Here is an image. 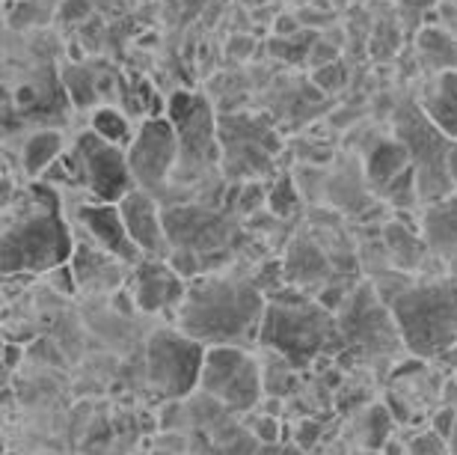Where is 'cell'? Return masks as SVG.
Here are the masks:
<instances>
[{
	"mask_svg": "<svg viewBox=\"0 0 457 455\" xmlns=\"http://www.w3.org/2000/svg\"><path fill=\"white\" fill-rule=\"evenodd\" d=\"M170 248L196 253L203 262V274H214L232 257V241L237 223L232 215L214 212L212 206H170L163 208Z\"/></svg>",
	"mask_w": 457,
	"mask_h": 455,
	"instance_id": "obj_8",
	"label": "cell"
},
{
	"mask_svg": "<svg viewBox=\"0 0 457 455\" xmlns=\"http://www.w3.org/2000/svg\"><path fill=\"white\" fill-rule=\"evenodd\" d=\"M449 173H452V179L457 185V140L452 143V149H449Z\"/></svg>",
	"mask_w": 457,
	"mask_h": 455,
	"instance_id": "obj_32",
	"label": "cell"
},
{
	"mask_svg": "<svg viewBox=\"0 0 457 455\" xmlns=\"http://www.w3.org/2000/svg\"><path fill=\"white\" fill-rule=\"evenodd\" d=\"M443 360H445V363H452V367H454V381H457V349H452Z\"/></svg>",
	"mask_w": 457,
	"mask_h": 455,
	"instance_id": "obj_33",
	"label": "cell"
},
{
	"mask_svg": "<svg viewBox=\"0 0 457 455\" xmlns=\"http://www.w3.org/2000/svg\"><path fill=\"white\" fill-rule=\"evenodd\" d=\"M407 452L410 455H452V443L436 429H425V432H416L413 438L407 441Z\"/></svg>",
	"mask_w": 457,
	"mask_h": 455,
	"instance_id": "obj_24",
	"label": "cell"
},
{
	"mask_svg": "<svg viewBox=\"0 0 457 455\" xmlns=\"http://www.w3.org/2000/svg\"><path fill=\"white\" fill-rule=\"evenodd\" d=\"M125 268H134L128 262L116 259L113 253L89 239V241H75V253H71V271H75L78 289L87 292H111V289L122 286Z\"/></svg>",
	"mask_w": 457,
	"mask_h": 455,
	"instance_id": "obj_15",
	"label": "cell"
},
{
	"mask_svg": "<svg viewBox=\"0 0 457 455\" xmlns=\"http://www.w3.org/2000/svg\"><path fill=\"white\" fill-rule=\"evenodd\" d=\"M268 295L253 277L203 274L187 280V295L176 313V327L205 345H241L259 342Z\"/></svg>",
	"mask_w": 457,
	"mask_h": 455,
	"instance_id": "obj_1",
	"label": "cell"
},
{
	"mask_svg": "<svg viewBox=\"0 0 457 455\" xmlns=\"http://www.w3.org/2000/svg\"><path fill=\"white\" fill-rule=\"evenodd\" d=\"M259 342L273 354H282L295 369L309 367L321 354L345 349L342 324L336 322L333 309L321 301H309L295 286L268 295Z\"/></svg>",
	"mask_w": 457,
	"mask_h": 455,
	"instance_id": "obj_3",
	"label": "cell"
},
{
	"mask_svg": "<svg viewBox=\"0 0 457 455\" xmlns=\"http://www.w3.org/2000/svg\"><path fill=\"white\" fill-rule=\"evenodd\" d=\"M398 140L404 143L410 152V164L419 179V197L422 203H440L449 194H454L457 185L449 173V149L452 138L436 129L428 120L419 105H410L398 114Z\"/></svg>",
	"mask_w": 457,
	"mask_h": 455,
	"instance_id": "obj_7",
	"label": "cell"
},
{
	"mask_svg": "<svg viewBox=\"0 0 457 455\" xmlns=\"http://www.w3.org/2000/svg\"><path fill=\"white\" fill-rule=\"evenodd\" d=\"M241 190V203H237V212L241 215H253L255 208H259L264 199H268V190H264L259 181H250V185H244V188H237Z\"/></svg>",
	"mask_w": 457,
	"mask_h": 455,
	"instance_id": "obj_26",
	"label": "cell"
},
{
	"mask_svg": "<svg viewBox=\"0 0 457 455\" xmlns=\"http://www.w3.org/2000/svg\"><path fill=\"white\" fill-rule=\"evenodd\" d=\"M62 147H66V140L54 129H42L30 134L21 143V173L27 179H42L62 158V152H66Z\"/></svg>",
	"mask_w": 457,
	"mask_h": 455,
	"instance_id": "obj_19",
	"label": "cell"
},
{
	"mask_svg": "<svg viewBox=\"0 0 457 455\" xmlns=\"http://www.w3.org/2000/svg\"><path fill=\"white\" fill-rule=\"evenodd\" d=\"M199 390L232 414L255 411L264 396V369L241 345H208Z\"/></svg>",
	"mask_w": 457,
	"mask_h": 455,
	"instance_id": "obj_9",
	"label": "cell"
},
{
	"mask_svg": "<svg viewBox=\"0 0 457 455\" xmlns=\"http://www.w3.org/2000/svg\"><path fill=\"white\" fill-rule=\"evenodd\" d=\"M71 253H75V239L51 181L27 185L21 199H9L4 235H0V265L6 277L51 274L54 268L71 262Z\"/></svg>",
	"mask_w": 457,
	"mask_h": 455,
	"instance_id": "obj_2",
	"label": "cell"
},
{
	"mask_svg": "<svg viewBox=\"0 0 457 455\" xmlns=\"http://www.w3.org/2000/svg\"><path fill=\"white\" fill-rule=\"evenodd\" d=\"M386 304L398 324L401 342L413 358H445L457 349V274L401 286Z\"/></svg>",
	"mask_w": 457,
	"mask_h": 455,
	"instance_id": "obj_4",
	"label": "cell"
},
{
	"mask_svg": "<svg viewBox=\"0 0 457 455\" xmlns=\"http://www.w3.org/2000/svg\"><path fill=\"white\" fill-rule=\"evenodd\" d=\"M345 80H347V72L342 66V60L330 63V66L315 69V84L321 87V89H327V93H336V89H342Z\"/></svg>",
	"mask_w": 457,
	"mask_h": 455,
	"instance_id": "obj_25",
	"label": "cell"
},
{
	"mask_svg": "<svg viewBox=\"0 0 457 455\" xmlns=\"http://www.w3.org/2000/svg\"><path fill=\"white\" fill-rule=\"evenodd\" d=\"M383 197H386V203H392L395 208H410V206H416V199H422L419 197V179H416V170H413V164L404 170V173H398L395 179L389 181L386 188L380 190Z\"/></svg>",
	"mask_w": 457,
	"mask_h": 455,
	"instance_id": "obj_22",
	"label": "cell"
},
{
	"mask_svg": "<svg viewBox=\"0 0 457 455\" xmlns=\"http://www.w3.org/2000/svg\"><path fill=\"white\" fill-rule=\"evenodd\" d=\"M282 274H286V286H315L327 280V257L315 241L295 239L288 248V257L282 259Z\"/></svg>",
	"mask_w": 457,
	"mask_h": 455,
	"instance_id": "obj_18",
	"label": "cell"
},
{
	"mask_svg": "<svg viewBox=\"0 0 457 455\" xmlns=\"http://www.w3.org/2000/svg\"><path fill=\"white\" fill-rule=\"evenodd\" d=\"M407 167H410V152L398 138H380L374 143V149L369 152V161H365L369 181L380 190Z\"/></svg>",
	"mask_w": 457,
	"mask_h": 455,
	"instance_id": "obj_20",
	"label": "cell"
},
{
	"mask_svg": "<svg viewBox=\"0 0 457 455\" xmlns=\"http://www.w3.org/2000/svg\"><path fill=\"white\" fill-rule=\"evenodd\" d=\"M419 107L445 138L457 140V69H445L428 80L419 96Z\"/></svg>",
	"mask_w": 457,
	"mask_h": 455,
	"instance_id": "obj_17",
	"label": "cell"
},
{
	"mask_svg": "<svg viewBox=\"0 0 457 455\" xmlns=\"http://www.w3.org/2000/svg\"><path fill=\"white\" fill-rule=\"evenodd\" d=\"M268 206H270V212L277 217L295 215V208L300 206V190L295 185V179H291V176L277 179V185L268 190Z\"/></svg>",
	"mask_w": 457,
	"mask_h": 455,
	"instance_id": "obj_23",
	"label": "cell"
},
{
	"mask_svg": "<svg viewBox=\"0 0 457 455\" xmlns=\"http://www.w3.org/2000/svg\"><path fill=\"white\" fill-rule=\"evenodd\" d=\"M255 434H259V441L273 443V441H277V423L268 420V417H262V420L255 423Z\"/></svg>",
	"mask_w": 457,
	"mask_h": 455,
	"instance_id": "obj_31",
	"label": "cell"
},
{
	"mask_svg": "<svg viewBox=\"0 0 457 455\" xmlns=\"http://www.w3.org/2000/svg\"><path fill=\"white\" fill-rule=\"evenodd\" d=\"M428 248L445 268L457 274V190L440 203H431L422 217Z\"/></svg>",
	"mask_w": 457,
	"mask_h": 455,
	"instance_id": "obj_16",
	"label": "cell"
},
{
	"mask_svg": "<svg viewBox=\"0 0 457 455\" xmlns=\"http://www.w3.org/2000/svg\"><path fill=\"white\" fill-rule=\"evenodd\" d=\"M339 60V48L327 45L324 39H315L309 45V66L312 69H321V66H330V63Z\"/></svg>",
	"mask_w": 457,
	"mask_h": 455,
	"instance_id": "obj_27",
	"label": "cell"
},
{
	"mask_svg": "<svg viewBox=\"0 0 457 455\" xmlns=\"http://www.w3.org/2000/svg\"><path fill=\"white\" fill-rule=\"evenodd\" d=\"M75 221L80 230L87 232V239H93L98 248L113 253L116 259L128 262V265H137V262L143 259L140 248H137L134 239L128 235V226L122 221V212H119V203H98V199L80 203L75 208Z\"/></svg>",
	"mask_w": 457,
	"mask_h": 455,
	"instance_id": "obj_14",
	"label": "cell"
},
{
	"mask_svg": "<svg viewBox=\"0 0 457 455\" xmlns=\"http://www.w3.org/2000/svg\"><path fill=\"white\" fill-rule=\"evenodd\" d=\"M71 152L78 158L84 190L98 203H119L137 188L131 164H128V149L98 138L93 129L80 134Z\"/></svg>",
	"mask_w": 457,
	"mask_h": 455,
	"instance_id": "obj_10",
	"label": "cell"
},
{
	"mask_svg": "<svg viewBox=\"0 0 457 455\" xmlns=\"http://www.w3.org/2000/svg\"><path fill=\"white\" fill-rule=\"evenodd\" d=\"M187 295V280L170 259L143 257L131 268V298L143 313H179Z\"/></svg>",
	"mask_w": 457,
	"mask_h": 455,
	"instance_id": "obj_12",
	"label": "cell"
},
{
	"mask_svg": "<svg viewBox=\"0 0 457 455\" xmlns=\"http://www.w3.org/2000/svg\"><path fill=\"white\" fill-rule=\"evenodd\" d=\"M454 423H457V405H443L440 411L434 414L431 420V429H436L443 434V438H452L454 432Z\"/></svg>",
	"mask_w": 457,
	"mask_h": 455,
	"instance_id": "obj_28",
	"label": "cell"
},
{
	"mask_svg": "<svg viewBox=\"0 0 457 455\" xmlns=\"http://www.w3.org/2000/svg\"><path fill=\"white\" fill-rule=\"evenodd\" d=\"M179 155V134L167 114L143 120L131 147H128V164H131L137 188H145L158 197L167 188V181L176 176Z\"/></svg>",
	"mask_w": 457,
	"mask_h": 455,
	"instance_id": "obj_11",
	"label": "cell"
},
{
	"mask_svg": "<svg viewBox=\"0 0 457 455\" xmlns=\"http://www.w3.org/2000/svg\"><path fill=\"white\" fill-rule=\"evenodd\" d=\"M449 443H452V455H457V423H454V432H452Z\"/></svg>",
	"mask_w": 457,
	"mask_h": 455,
	"instance_id": "obj_34",
	"label": "cell"
},
{
	"mask_svg": "<svg viewBox=\"0 0 457 455\" xmlns=\"http://www.w3.org/2000/svg\"><path fill=\"white\" fill-rule=\"evenodd\" d=\"M208 345L194 340L181 327H161L145 342V378L154 393L185 399L199 390Z\"/></svg>",
	"mask_w": 457,
	"mask_h": 455,
	"instance_id": "obj_6",
	"label": "cell"
},
{
	"mask_svg": "<svg viewBox=\"0 0 457 455\" xmlns=\"http://www.w3.org/2000/svg\"><path fill=\"white\" fill-rule=\"evenodd\" d=\"M119 212L128 226V235L140 248L143 257H170V235L163 223V208L158 206V197L145 188H134L131 194L119 199Z\"/></svg>",
	"mask_w": 457,
	"mask_h": 455,
	"instance_id": "obj_13",
	"label": "cell"
},
{
	"mask_svg": "<svg viewBox=\"0 0 457 455\" xmlns=\"http://www.w3.org/2000/svg\"><path fill=\"white\" fill-rule=\"evenodd\" d=\"M297 4H315V0H297Z\"/></svg>",
	"mask_w": 457,
	"mask_h": 455,
	"instance_id": "obj_35",
	"label": "cell"
},
{
	"mask_svg": "<svg viewBox=\"0 0 457 455\" xmlns=\"http://www.w3.org/2000/svg\"><path fill=\"white\" fill-rule=\"evenodd\" d=\"M318 432H321V426H318V423H303L295 432L297 434V443H300V447H312V443L318 441Z\"/></svg>",
	"mask_w": 457,
	"mask_h": 455,
	"instance_id": "obj_30",
	"label": "cell"
},
{
	"mask_svg": "<svg viewBox=\"0 0 457 455\" xmlns=\"http://www.w3.org/2000/svg\"><path fill=\"white\" fill-rule=\"evenodd\" d=\"M273 33H277L279 39H295L297 33H303V21H300V15H279L277 21H273Z\"/></svg>",
	"mask_w": 457,
	"mask_h": 455,
	"instance_id": "obj_29",
	"label": "cell"
},
{
	"mask_svg": "<svg viewBox=\"0 0 457 455\" xmlns=\"http://www.w3.org/2000/svg\"><path fill=\"white\" fill-rule=\"evenodd\" d=\"M89 129H93L98 138L116 143V147H131L137 129H131V120L116 111V107H98V111L89 116Z\"/></svg>",
	"mask_w": 457,
	"mask_h": 455,
	"instance_id": "obj_21",
	"label": "cell"
},
{
	"mask_svg": "<svg viewBox=\"0 0 457 455\" xmlns=\"http://www.w3.org/2000/svg\"><path fill=\"white\" fill-rule=\"evenodd\" d=\"M167 116L179 134V181H196L203 173L217 167L223 158L220 147V120H214V107L199 93H172Z\"/></svg>",
	"mask_w": 457,
	"mask_h": 455,
	"instance_id": "obj_5",
	"label": "cell"
}]
</instances>
